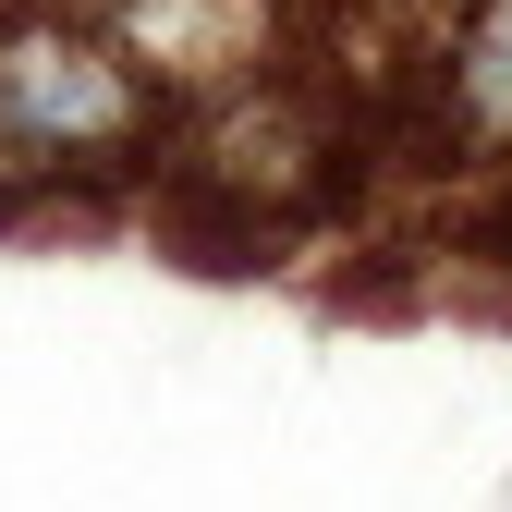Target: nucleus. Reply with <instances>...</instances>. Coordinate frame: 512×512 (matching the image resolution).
Here are the masks:
<instances>
[{
  "mask_svg": "<svg viewBox=\"0 0 512 512\" xmlns=\"http://www.w3.org/2000/svg\"><path fill=\"white\" fill-rule=\"evenodd\" d=\"M159 135H171V110L147 98V74L110 37L49 25V13L0 25V196L159 171Z\"/></svg>",
  "mask_w": 512,
  "mask_h": 512,
  "instance_id": "nucleus-1",
  "label": "nucleus"
},
{
  "mask_svg": "<svg viewBox=\"0 0 512 512\" xmlns=\"http://www.w3.org/2000/svg\"><path fill=\"white\" fill-rule=\"evenodd\" d=\"M439 110L464 147H512V0H464L452 49H439Z\"/></svg>",
  "mask_w": 512,
  "mask_h": 512,
  "instance_id": "nucleus-2",
  "label": "nucleus"
},
{
  "mask_svg": "<svg viewBox=\"0 0 512 512\" xmlns=\"http://www.w3.org/2000/svg\"><path fill=\"white\" fill-rule=\"evenodd\" d=\"M13 13H49V25H74V13H110V0H13Z\"/></svg>",
  "mask_w": 512,
  "mask_h": 512,
  "instance_id": "nucleus-3",
  "label": "nucleus"
}]
</instances>
